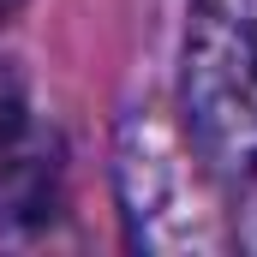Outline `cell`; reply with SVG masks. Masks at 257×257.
Listing matches in <instances>:
<instances>
[{
    "label": "cell",
    "instance_id": "obj_3",
    "mask_svg": "<svg viewBox=\"0 0 257 257\" xmlns=\"http://www.w3.org/2000/svg\"><path fill=\"white\" fill-rule=\"evenodd\" d=\"M18 12H24V0H0V24H12Z\"/></svg>",
    "mask_w": 257,
    "mask_h": 257
},
{
    "label": "cell",
    "instance_id": "obj_2",
    "mask_svg": "<svg viewBox=\"0 0 257 257\" xmlns=\"http://www.w3.org/2000/svg\"><path fill=\"white\" fill-rule=\"evenodd\" d=\"M24 132H30V96H24V78H18L12 66H0V156H6L12 144H24Z\"/></svg>",
    "mask_w": 257,
    "mask_h": 257
},
{
    "label": "cell",
    "instance_id": "obj_1",
    "mask_svg": "<svg viewBox=\"0 0 257 257\" xmlns=\"http://www.w3.org/2000/svg\"><path fill=\"white\" fill-rule=\"evenodd\" d=\"M180 114L203 174L257 209V0H186Z\"/></svg>",
    "mask_w": 257,
    "mask_h": 257
}]
</instances>
